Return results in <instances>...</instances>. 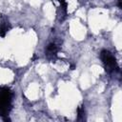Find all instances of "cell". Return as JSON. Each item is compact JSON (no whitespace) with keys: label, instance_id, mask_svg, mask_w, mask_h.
I'll list each match as a JSON object with an SVG mask.
<instances>
[{"label":"cell","instance_id":"1","mask_svg":"<svg viewBox=\"0 0 122 122\" xmlns=\"http://www.w3.org/2000/svg\"><path fill=\"white\" fill-rule=\"evenodd\" d=\"M101 59L105 65L106 71H113L116 69V61L114 56L108 51H103L101 52Z\"/></svg>","mask_w":122,"mask_h":122},{"label":"cell","instance_id":"3","mask_svg":"<svg viewBox=\"0 0 122 122\" xmlns=\"http://www.w3.org/2000/svg\"><path fill=\"white\" fill-rule=\"evenodd\" d=\"M57 51H58L57 46H56L55 44H53V43L50 44V45L48 46V48H47V53H48L49 55H52V56L55 55L56 52H57Z\"/></svg>","mask_w":122,"mask_h":122},{"label":"cell","instance_id":"2","mask_svg":"<svg viewBox=\"0 0 122 122\" xmlns=\"http://www.w3.org/2000/svg\"><path fill=\"white\" fill-rule=\"evenodd\" d=\"M10 92L8 89H0V112L5 111L10 105Z\"/></svg>","mask_w":122,"mask_h":122}]
</instances>
